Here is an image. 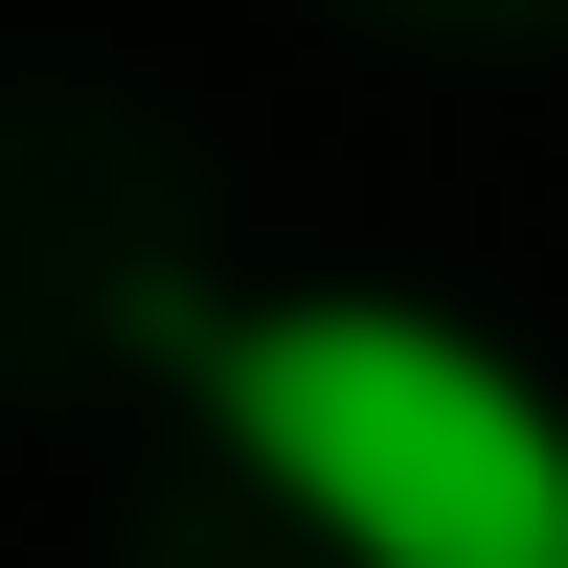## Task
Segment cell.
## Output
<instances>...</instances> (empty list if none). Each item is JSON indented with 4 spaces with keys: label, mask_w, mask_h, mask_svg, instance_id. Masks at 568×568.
<instances>
[{
    "label": "cell",
    "mask_w": 568,
    "mask_h": 568,
    "mask_svg": "<svg viewBox=\"0 0 568 568\" xmlns=\"http://www.w3.org/2000/svg\"><path fill=\"white\" fill-rule=\"evenodd\" d=\"M136 342L342 568H568V409L500 342L409 296H136Z\"/></svg>",
    "instance_id": "1"
}]
</instances>
